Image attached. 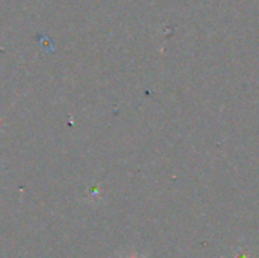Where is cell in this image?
Returning a JSON list of instances; mask_svg holds the SVG:
<instances>
[{
	"mask_svg": "<svg viewBox=\"0 0 259 258\" xmlns=\"http://www.w3.org/2000/svg\"><path fill=\"white\" fill-rule=\"evenodd\" d=\"M129 258H138V257H129Z\"/></svg>",
	"mask_w": 259,
	"mask_h": 258,
	"instance_id": "cell-1",
	"label": "cell"
}]
</instances>
